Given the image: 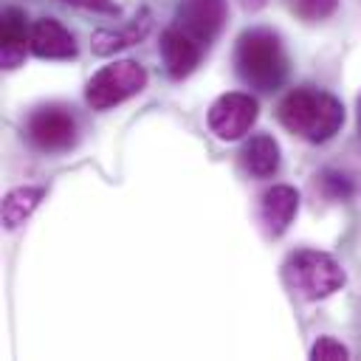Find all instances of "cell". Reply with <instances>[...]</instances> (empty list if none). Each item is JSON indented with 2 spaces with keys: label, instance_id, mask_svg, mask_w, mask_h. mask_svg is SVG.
I'll use <instances>...</instances> for the list:
<instances>
[{
  "label": "cell",
  "instance_id": "9c48e42d",
  "mask_svg": "<svg viewBox=\"0 0 361 361\" xmlns=\"http://www.w3.org/2000/svg\"><path fill=\"white\" fill-rule=\"evenodd\" d=\"M299 209V192L288 183H274L259 197V220L271 237H279L288 231Z\"/></svg>",
  "mask_w": 361,
  "mask_h": 361
},
{
  "label": "cell",
  "instance_id": "ac0fdd59",
  "mask_svg": "<svg viewBox=\"0 0 361 361\" xmlns=\"http://www.w3.org/2000/svg\"><path fill=\"white\" fill-rule=\"evenodd\" d=\"M62 3L76 6V8H85V11H96V14H110V17L121 14V8H118L116 0H62Z\"/></svg>",
  "mask_w": 361,
  "mask_h": 361
},
{
  "label": "cell",
  "instance_id": "ffe728a7",
  "mask_svg": "<svg viewBox=\"0 0 361 361\" xmlns=\"http://www.w3.org/2000/svg\"><path fill=\"white\" fill-rule=\"evenodd\" d=\"M358 124H361V99H358Z\"/></svg>",
  "mask_w": 361,
  "mask_h": 361
},
{
  "label": "cell",
  "instance_id": "8992f818",
  "mask_svg": "<svg viewBox=\"0 0 361 361\" xmlns=\"http://www.w3.org/2000/svg\"><path fill=\"white\" fill-rule=\"evenodd\" d=\"M257 113L259 107L251 93H223L209 107V130L220 141H237L251 130Z\"/></svg>",
  "mask_w": 361,
  "mask_h": 361
},
{
  "label": "cell",
  "instance_id": "4fadbf2b",
  "mask_svg": "<svg viewBox=\"0 0 361 361\" xmlns=\"http://www.w3.org/2000/svg\"><path fill=\"white\" fill-rule=\"evenodd\" d=\"M147 31H149V14L147 11H141L130 25H124V28H99V31H93V37H90V48H93V54L96 56H110V54H116V51H121V48H130V45H135L138 39H144L147 37Z\"/></svg>",
  "mask_w": 361,
  "mask_h": 361
},
{
  "label": "cell",
  "instance_id": "7a4b0ae2",
  "mask_svg": "<svg viewBox=\"0 0 361 361\" xmlns=\"http://www.w3.org/2000/svg\"><path fill=\"white\" fill-rule=\"evenodd\" d=\"M234 68L237 76L262 93L282 87L288 76V54L282 48L279 34L271 28H248L237 37L234 45Z\"/></svg>",
  "mask_w": 361,
  "mask_h": 361
},
{
  "label": "cell",
  "instance_id": "6da1fadb",
  "mask_svg": "<svg viewBox=\"0 0 361 361\" xmlns=\"http://www.w3.org/2000/svg\"><path fill=\"white\" fill-rule=\"evenodd\" d=\"M276 116L288 133L310 144H322L341 130L344 104L333 93H324L316 87H296L279 102Z\"/></svg>",
  "mask_w": 361,
  "mask_h": 361
},
{
  "label": "cell",
  "instance_id": "5b68a950",
  "mask_svg": "<svg viewBox=\"0 0 361 361\" xmlns=\"http://www.w3.org/2000/svg\"><path fill=\"white\" fill-rule=\"evenodd\" d=\"M25 135L42 152H65L76 144V118L65 107L45 104L28 116Z\"/></svg>",
  "mask_w": 361,
  "mask_h": 361
},
{
  "label": "cell",
  "instance_id": "277c9868",
  "mask_svg": "<svg viewBox=\"0 0 361 361\" xmlns=\"http://www.w3.org/2000/svg\"><path fill=\"white\" fill-rule=\"evenodd\" d=\"M144 85H147L144 65L135 59H118L90 76V82L85 87V99L93 110H107V107H116V104L127 102L130 96L141 93Z\"/></svg>",
  "mask_w": 361,
  "mask_h": 361
},
{
  "label": "cell",
  "instance_id": "2e32d148",
  "mask_svg": "<svg viewBox=\"0 0 361 361\" xmlns=\"http://www.w3.org/2000/svg\"><path fill=\"white\" fill-rule=\"evenodd\" d=\"M310 358H316V361H344V358H350V350H347L341 341H336V338H330V336H322V338L313 344Z\"/></svg>",
  "mask_w": 361,
  "mask_h": 361
},
{
  "label": "cell",
  "instance_id": "e0dca14e",
  "mask_svg": "<svg viewBox=\"0 0 361 361\" xmlns=\"http://www.w3.org/2000/svg\"><path fill=\"white\" fill-rule=\"evenodd\" d=\"M322 189H324V195H327L330 200H344L353 186H350V180H347L344 175H338V172H324V175H322Z\"/></svg>",
  "mask_w": 361,
  "mask_h": 361
},
{
  "label": "cell",
  "instance_id": "5bb4252c",
  "mask_svg": "<svg viewBox=\"0 0 361 361\" xmlns=\"http://www.w3.org/2000/svg\"><path fill=\"white\" fill-rule=\"evenodd\" d=\"M45 197L42 186H17L3 197V226L6 228H17L20 223H25L31 217V212L39 206V200Z\"/></svg>",
  "mask_w": 361,
  "mask_h": 361
},
{
  "label": "cell",
  "instance_id": "d6986e66",
  "mask_svg": "<svg viewBox=\"0 0 361 361\" xmlns=\"http://www.w3.org/2000/svg\"><path fill=\"white\" fill-rule=\"evenodd\" d=\"M243 3V8H248V11H257V8H262L268 0H240Z\"/></svg>",
  "mask_w": 361,
  "mask_h": 361
},
{
  "label": "cell",
  "instance_id": "ba28073f",
  "mask_svg": "<svg viewBox=\"0 0 361 361\" xmlns=\"http://www.w3.org/2000/svg\"><path fill=\"white\" fill-rule=\"evenodd\" d=\"M203 42H197L192 34H186L178 25H169L161 34V56H164V68L172 79H186L203 56Z\"/></svg>",
  "mask_w": 361,
  "mask_h": 361
},
{
  "label": "cell",
  "instance_id": "52a82bcc",
  "mask_svg": "<svg viewBox=\"0 0 361 361\" xmlns=\"http://www.w3.org/2000/svg\"><path fill=\"white\" fill-rule=\"evenodd\" d=\"M226 14H228L226 0H180L175 11V25L192 34L197 42L209 45L220 34Z\"/></svg>",
  "mask_w": 361,
  "mask_h": 361
},
{
  "label": "cell",
  "instance_id": "7c38bea8",
  "mask_svg": "<svg viewBox=\"0 0 361 361\" xmlns=\"http://www.w3.org/2000/svg\"><path fill=\"white\" fill-rule=\"evenodd\" d=\"M240 164L251 178H271L279 169V144L268 133H257L245 141L240 152Z\"/></svg>",
  "mask_w": 361,
  "mask_h": 361
},
{
  "label": "cell",
  "instance_id": "3957f363",
  "mask_svg": "<svg viewBox=\"0 0 361 361\" xmlns=\"http://www.w3.org/2000/svg\"><path fill=\"white\" fill-rule=\"evenodd\" d=\"M282 276L288 288L307 302L327 299L344 285V268L336 262V257L310 248L293 251L282 265Z\"/></svg>",
  "mask_w": 361,
  "mask_h": 361
},
{
  "label": "cell",
  "instance_id": "30bf717a",
  "mask_svg": "<svg viewBox=\"0 0 361 361\" xmlns=\"http://www.w3.org/2000/svg\"><path fill=\"white\" fill-rule=\"evenodd\" d=\"M31 54L39 59H73L76 56V39L73 34L54 17H39L31 25Z\"/></svg>",
  "mask_w": 361,
  "mask_h": 361
},
{
  "label": "cell",
  "instance_id": "9a60e30c",
  "mask_svg": "<svg viewBox=\"0 0 361 361\" xmlns=\"http://www.w3.org/2000/svg\"><path fill=\"white\" fill-rule=\"evenodd\" d=\"M336 6H338V0H293L296 14L307 23H319V20L330 17L336 11Z\"/></svg>",
  "mask_w": 361,
  "mask_h": 361
},
{
  "label": "cell",
  "instance_id": "8fae6325",
  "mask_svg": "<svg viewBox=\"0 0 361 361\" xmlns=\"http://www.w3.org/2000/svg\"><path fill=\"white\" fill-rule=\"evenodd\" d=\"M25 11L17 6L3 8V68H17L25 59V48H31V28L25 23Z\"/></svg>",
  "mask_w": 361,
  "mask_h": 361
}]
</instances>
